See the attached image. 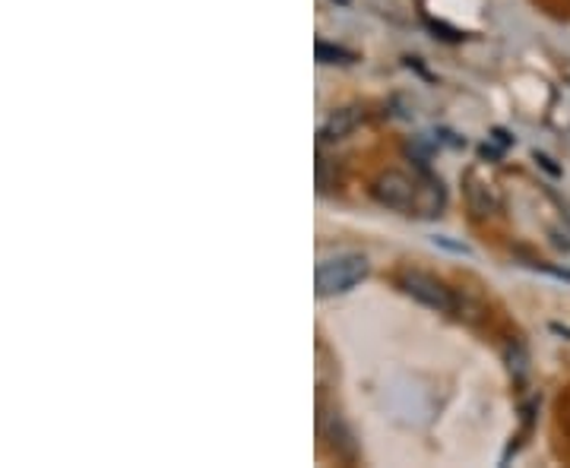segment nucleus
Here are the masks:
<instances>
[{"mask_svg":"<svg viewBox=\"0 0 570 468\" xmlns=\"http://www.w3.org/2000/svg\"><path fill=\"white\" fill-rule=\"evenodd\" d=\"M371 197L381 206H387L393 212H415V200H419V178H409L406 171H381L374 183H371Z\"/></svg>","mask_w":570,"mask_h":468,"instance_id":"nucleus-2","label":"nucleus"},{"mask_svg":"<svg viewBox=\"0 0 570 468\" xmlns=\"http://www.w3.org/2000/svg\"><path fill=\"white\" fill-rule=\"evenodd\" d=\"M508 365L510 370L517 374V380L527 374V355H523V348L520 346H508Z\"/></svg>","mask_w":570,"mask_h":468,"instance_id":"nucleus-8","label":"nucleus"},{"mask_svg":"<svg viewBox=\"0 0 570 468\" xmlns=\"http://www.w3.org/2000/svg\"><path fill=\"white\" fill-rule=\"evenodd\" d=\"M362 121H365V108H362V104L336 108V111L324 121V127H321V140H324V143H340V140H346L348 133H355Z\"/></svg>","mask_w":570,"mask_h":468,"instance_id":"nucleus-4","label":"nucleus"},{"mask_svg":"<svg viewBox=\"0 0 570 468\" xmlns=\"http://www.w3.org/2000/svg\"><path fill=\"white\" fill-rule=\"evenodd\" d=\"M367 257L362 253H346V257H333L324 260L314 272V291L317 298H333V295H346L358 286L362 279H367Z\"/></svg>","mask_w":570,"mask_h":468,"instance_id":"nucleus-1","label":"nucleus"},{"mask_svg":"<svg viewBox=\"0 0 570 468\" xmlns=\"http://www.w3.org/2000/svg\"><path fill=\"white\" fill-rule=\"evenodd\" d=\"M466 203H469V212H472L475 219H489V216L498 212V193H494V187H491L489 181H482V178L469 175Z\"/></svg>","mask_w":570,"mask_h":468,"instance_id":"nucleus-5","label":"nucleus"},{"mask_svg":"<svg viewBox=\"0 0 570 468\" xmlns=\"http://www.w3.org/2000/svg\"><path fill=\"white\" fill-rule=\"evenodd\" d=\"M444 203H448L444 183L434 181L431 175H422V178H419V200H415V216H422V219H434V216H441Z\"/></svg>","mask_w":570,"mask_h":468,"instance_id":"nucleus-6","label":"nucleus"},{"mask_svg":"<svg viewBox=\"0 0 570 468\" xmlns=\"http://www.w3.org/2000/svg\"><path fill=\"white\" fill-rule=\"evenodd\" d=\"M400 288L406 291L412 301H419L428 310H438V313H453V295H450V288L438 279V276H431V272H422V269H403L400 272Z\"/></svg>","mask_w":570,"mask_h":468,"instance_id":"nucleus-3","label":"nucleus"},{"mask_svg":"<svg viewBox=\"0 0 570 468\" xmlns=\"http://www.w3.org/2000/svg\"><path fill=\"white\" fill-rule=\"evenodd\" d=\"M314 51H317V61L321 63H355V51H346V48H340V44L317 41Z\"/></svg>","mask_w":570,"mask_h":468,"instance_id":"nucleus-7","label":"nucleus"},{"mask_svg":"<svg viewBox=\"0 0 570 468\" xmlns=\"http://www.w3.org/2000/svg\"><path fill=\"white\" fill-rule=\"evenodd\" d=\"M434 245L448 247V250H453V253H463V257H469V247L456 245V241H450V238H434Z\"/></svg>","mask_w":570,"mask_h":468,"instance_id":"nucleus-9","label":"nucleus"}]
</instances>
